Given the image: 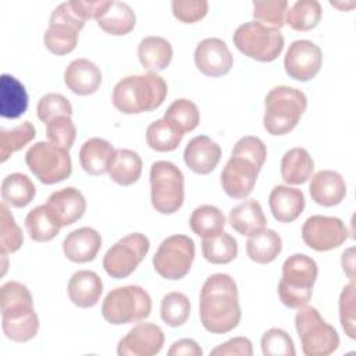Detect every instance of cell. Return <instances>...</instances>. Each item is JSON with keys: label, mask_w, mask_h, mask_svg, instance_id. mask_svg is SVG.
<instances>
[{"label": "cell", "mask_w": 356, "mask_h": 356, "mask_svg": "<svg viewBox=\"0 0 356 356\" xmlns=\"http://www.w3.org/2000/svg\"><path fill=\"white\" fill-rule=\"evenodd\" d=\"M113 0H96V1H85V0H71V6L75 10V13L83 19H92L96 21L108 10Z\"/></svg>", "instance_id": "52"}, {"label": "cell", "mask_w": 356, "mask_h": 356, "mask_svg": "<svg viewBox=\"0 0 356 356\" xmlns=\"http://www.w3.org/2000/svg\"><path fill=\"white\" fill-rule=\"evenodd\" d=\"M191 314V302L182 292H170L164 295L160 306L161 320L170 327H179L186 323Z\"/></svg>", "instance_id": "42"}, {"label": "cell", "mask_w": 356, "mask_h": 356, "mask_svg": "<svg viewBox=\"0 0 356 356\" xmlns=\"http://www.w3.org/2000/svg\"><path fill=\"white\" fill-rule=\"evenodd\" d=\"M184 134L167 118L153 121L146 129V143L156 152H172L175 150Z\"/></svg>", "instance_id": "36"}, {"label": "cell", "mask_w": 356, "mask_h": 356, "mask_svg": "<svg viewBox=\"0 0 356 356\" xmlns=\"http://www.w3.org/2000/svg\"><path fill=\"white\" fill-rule=\"evenodd\" d=\"M67 291L75 306L89 309L99 302L103 293V281L95 271L78 270L71 275Z\"/></svg>", "instance_id": "25"}, {"label": "cell", "mask_w": 356, "mask_h": 356, "mask_svg": "<svg viewBox=\"0 0 356 356\" xmlns=\"http://www.w3.org/2000/svg\"><path fill=\"white\" fill-rule=\"evenodd\" d=\"M25 163L31 172L44 185L61 182L72 172L68 150L51 142L33 143L25 154Z\"/></svg>", "instance_id": "10"}, {"label": "cell", "mask_w": 356, "mask_h": 356, "mask_svg": "<svg viewBox=\"0 0 356 356\" xmlns=\"http://www.w3.org/2000/svg\"><path fill=\"white\" fill-rule=\"evenodd\" d=\"M235 47L256 61H274L284 49V36L280 29L266 26L257 21L239 25L232 36Z\"/></svg>", "instance_id": "9"}, {"label": "cell", "mask_w": 356, "mask_h": 356, "mask_svg": "<svg viewBox=\"0 0 356 356\" xmlns=\"http://www.w3.org/2000/svg\"><path fill=\"white\" fill-rule=\"evenodd\" d=\"M28 108L25 86L13 75L3 74L0 79V114L4 118H18Z\"/></svg>", "instance_id": "27"}, {"label": "cell", "mask_w": 356, "mask_h": 356, "mask_svg": "<svg viewBox=\"0 0 356 356\" xmlns=\"http://www.w3.org/2000/svg\"><path fill=\"white\" fill-rule=\"evenodd\" d=\"M100 248L102 236L90 227L74 229L63 241V252L65 257L74 263L92 261L97 256Z\"/></svg>", "instance_id": "22"}, {"label": "cell", "mask_w": 356, "mask_h": 356, "mask_svg": "<svg viewBox=\"0 0 356 356\" xmlns=\"http://www.w3.org/2000/svg\"><path fill=\"white\" fill-rule=\"evenodd\" d=\"M114 154L113 145L102 138L88 139L79 150V163L89 175H102L107 172Z\"/></svg>", "instance_id": "28"}, {"label": "cell", "mask_w": 356, "mask_h": 356, "mask_svg": "<svg viewBox=\"0 0 356 356\" xmlns=\"http://www.w3.org/2000/svg\"><path fill=\"white\" fill-rule=\"evenodd\" d=\"M231 156H242L245 159H249L259 168H261L266 161V157H267V149H266L264 142L260 138L249 135V136L241 138L235 143V146L231 152Z\"/></svg>", "instance_id": "49"}, {"label": "cell", "mask_w": 356, "mask_h": 356, "mask_svg": "<svg viewBox=\"0 0 356 356\" xmlns=\"http://www.w3.org/2000/svg\"><path fill=\"white\" fill-rule=\"evenodd\" d=\"M288 11L286 0H267V1H253V18L254 21L280 29L285 25Z\"/></svg>", "instance_id": "43"}, {"label": "cell", "mask_w": 356, "mask_h": 356, "mask_svg": "<svg viewBox=\"0 0 356 356\" xmlns=\"http://www.w3.org/2000/svg\"><path fill=\"white\" fill-rule=\"evenodd\" d=\"M313 170V159L303 147H292L281 159V177L289 185L305 184Z\"/></svg>", "instance_id": "31"}, {"label": "cell", "mask_w": 356, "mask_h": 356, "mask_svg": "<svg viewBox=\"0 0 356 356\" xmlns=\"http://www.w3.org/2000/svg\"><path fill=\"white\" fill-rule=\"evenodd\" d=\"M46 206L51 211L58 225L67 227L76 222L86 210L85 196L74 186H67L53 192L47 197Z\"/></svg>", "instance_id": "19"}, {"label": "cell", "mask_w": 356, "mask_h": 356, "mask_svg": "<svg viewBox=\"0 0 356 356\" xmlns=\"http://www.w3.org/2000/svg\"><path fill=\"white\" fill-rule=\"evenodd\" d=\"M189 227L200 238H209L221 232L225 227V216L222 211L211 204H202L196 207L189 218Z\"/></svg>", "instance_id": "38"}, {"label": "cell", "mask_w": 356, "mask_h": 356, "mask_svg": "<svg viewBox=\"0 0 356 356\" xmlns=\"http://www.w3.org/2000/svg\"><path fill=\"white\" fill-rule=\"evenodd\" d=\"M174 17L184 24H193L206 17L209 3L206 0H174L171 3Z\"/></svg>", "instance_id": "50"}, {"label": "cell", "mask_w": 356, "mask_h": 356, "mask_svg": "<svg viewBox=\"0 0 356 356\" xmlns=\"http://www.w3.org/2000/svg\"><path fill=\"white\" fill-rule=\"evenodd\" d=\"M309 192L317 204L332 207L343 200L346 195V184L339 172L321 170L312 177Z\"/></svg>", "instance_id": "21"}, {"label": "cell", "mask_w": 356, "mask_h": 356, "mask_svg": "<svg viewBox=\"0 0 356 356\" xmlns=\"http://www.w3.org/2000/svg\"><path fill=\"white\" fill-rule=\"evenodd\" d=\"M264 356H295V345L289 334L281 328L267 330L260 341Z\"/></svg>", "instance_id": "45"}, {"label": "cell", "mask_w": 356, "mask_h": 356, "mask_svg": "<svg viewBox=\"0 0 356 356\" xmlns=\"http://www.w3.org/2000/svg\"><path fill=\"white\" fill-rule=\"evenodd\" d=\"M210 355L213 356H252L253 355V346L250 339L245 337H235L231 338L229 341L218 345L214 348Z\"/></svg>", "instance_id": "51"}, {"label": "cell", "mask_w": 356, "mask_h": 356, "mask_svg": "<svg viewBox=\"0 0 356 356\" xmlns=\"http://www.w3.org/2000/svg\"><path fill=\"white\" fill-rule=\"evenodd\" d=\"M167 83L157 72L128 75L117 82L111 100L122 114H139L159 108L167 96Z\"/></svg>", "instance_id": "3"}, {"label": "cell", "mask_w": 356, "mask_h": 356, "mask_svg": "<svg viewBox=\"0 0 356 356\" xmlns=\"http://www.w3.org/2000/svg\"><path fill=\"white\" fill-rule=\"evenodd\" d=\"M64 83L72 93L88 96L99 89L102 83V72L93 61L88 58H76L65 68Z\"/></svg>", "instance_id": "23"}, {"label": "cell", "mask_w": 356, "mask_h": 356, "mask_svg": "<svg viewBox=\"0 0 356 356\" xmlns=\"http://www.w3.org/2000/svg\"><path fill=\"white\" fill-rule=\"evenodd\" d=\"M348 228L338 217L312 216L302 227L303 242L317 252H327L341 246L348 239Z\"/></svg>", "instance_id": "14"}, {"label": "cell", "mask_w": 356, "mask_h": 356, "mask_svg": "<svg viewBox=\"0 0 356 356\" xmlns=\"http://www.w3.org/2000/svg\"><path fill=\"white\" fill-rule=\"evenodd\" d=\"M321 6L317 0H298L288 11L285 24L299 32H306L317 26L321 19Z\"/></svg>", "instance_id": "39"}, {"label": "cell", "mask_w": 356, "mask_h": 356, "mask_svg": "<svg viewBox=\"0 0 356 356\" xmlns=\"http://www.w3.org/2000/svg\"><path fill=\"white\" fill-rule=\"evenodd\" d=\"M36 136V129L29 121L11 128L0 131V156L4 163L13 153L25 147Z\"/></svg>", "instance_id": "40"}, {"label": "cell", "mask_w": 356, "mask_h": 356, "mask_svg": "<svg viewBox=\"0 0 356 356\" xmlns=\"http://www.w3.org/2000/svg\"><path fill=\"white\" fill-rule=\"evenodd\" d=\"M136 22V15L129 4L113 1L108 10L97 19V25L110 35L122 36L129 33Z\"/></svg>", "instance_id": "34"}, {"label": "cell", "mask_w": 356, "mask_h": 356, "mask_svg": "<svg viewBox=\"0 0 356 356\" xmlns=\"http://www.w3.org/2000/svg\"><path fill=\"white\" fill-rule=\"evenodd\" d=\"M195 259V243L186 235L165 238L153 256L156 273L165 280H182Z\"/></svg>", "instance_id": "12"}, {"label": "cell", "mask_w": 356, "mask_h": 356, "mask_svg": "<svg viewBox=\"0 0 356 356\" xmlns=\"http://www.w3.org/2000/svg\"><path fill=\"white\" fill-rule=\"evenodd\" d=\"M138 57L142 67L149 72L163 71L171 63L172 47L161 36H146L138 46Z\"/></svg>", "instance_id": "29"}, {"label": "cell", "mask_w": 356, "mask_h": 356, "mask_svg": "<svg viewBox=\"0 0 356 356\" xmlns=\"http://www.w3.org/2000/svg\"><path fill=\"white\" fill-rule=\"evenodd\" d=\"M231 227L241 235L252 236L266 228L267 220L260 203L248 199L231 209L228 216Z\"/></svg>", "instance_id": "26"}, {"label": "cell", "mask_w": 356, "mask_h": 356, "mask_svg": "<svg viewBox=\"0 0 356 356\" xmlns=\"http://www.w3.org/2000/svg\"><path fill=\"white\" fill-rule=\"evenodd\" d=\"M305 195L300 189L277 185L268 196V206L278 222H292L305 210Z\"/></svg>", "instance_id": "24"}, {"label": "cell", "mask_w": 356, "mask_h": 356, "mask_svg": "<svg viewBox=\"0 0 356 356\" xmlns=\"http://www.w3.org/2000/svg\"><path fill=\"white\" fill-rule=\"evenodd\" d=\"M317 263L303 254L295 253L282 264V277L278 282V296L289 309H299L312 299L313 286L317 280Z\"/></svg>", "instance_id": "5"}, {"label": "cell", "mask_w": 356, "mask_h": 356, "mask_svg": "<svg viewBox=\"0 0 356 356\" xmlns=\"http://www.w3.org/2000/svg\"><path fill=\"white\" fill-rule=\"evenodd\" d=\"M282 250V239L274 229H261L249 236L246 242V253L250 260L259 264H267L277 259Z\"/></svg>", "instance_id": "32"}, {"label": "cell", "mask_w": 356, "mask_h": 356, "mask_svg": "<svg viewBox=\"0 0 356 356\" xmlns=\"http://www.w3.org/2000/svg\"><path fill=\"white\" fill-rule=\"evenodd\" d=\"M111 181L121 186L135 184L142 174L140 156L131 149H115L107 170Z\"/></svg>", "instance_id": "30"}, {"label": "cell", "mask_w": 356, "mask_h": 356, "mask_svg": "<svg viewBox=\"0 0 356 356\" xmlns=\"http://www.w3.org/2000/svg\"><path fill=\"white\" fill-rule=\"evenodd\" d=\"M164 118L171 121L185 135L199 125L200 114L193 102L188 99H178L168 106L164 113Z\"/></svg>", "instance_id": "41"}, {"label": "cell", "mask_w": 356, "mask_h": 356, "mask_svg": "<svg viewBox=\"0 0 356 356\" xmlns=\"http://www.w3.org/2000/svg\"><path fill=\"white\" fill-rule=\"evenodd\" d=\"M307 107L306 95L291 86H275L264 99L263 125L270 135H285L300 121Z\"/></svg>", "instance_id": "4"}, {"label": "cell", "mask_w": 356, "mask_h": 356, "mask_svg": "<svg viewBox=\"0 0 356 356\" xmlns=\"http://www.w3.org/2000/svg\"><path fill=\"white\" fill-rule=\"evenodd\" d=\"M241 314L234 278L224 273L210 275L199 298V317L204 330L211 334H227L239 324Z\"/></svg>", "instance_id": "1"}, {"label": "cell", "mask_w": 356, "mask_h": 356, "mask_svg": "<svg viewBox=\"0 0 356 356\" xmlns=\"http://www.w3.org/2000/svg\"><path fill=\"white\" fill-rule=\"evenodd\" d=\"M221 159V147L209 136L199 135L191 139L184 150V161L196 174H210Z\"/></svg>", "instance_id": "20"}, {"label": "cell", "mask_w": 356, "mask_h": 356, "mask_svg": "<svg viewBox=\"0 0 356 356\" xmlns=\"http://www.w3.org/2000/svg\"><path fill=\"white\" fill-rule=\"evenodd\" d=\"M260 170L249 159L231 156L220 177L224 192L232 199L248 197L256 185Z\"/></svg>", "instance_id": "16"}, {"label": "cell", "mask_w": 356, "mask_h": 356, "mask_svg": "<svg viewBox=\"0 0 356 356\" xmlns=\"http://www.w3.org/2000/svg\"><path fill=\"white\" fill-rule=\"evenodd\" d=\"M164 345L163 330L153 323H139L122 337L117 346L120 356H153Z\"/></svg>", "instance_id": "17"}, {"label": "cell", "mask_w": 356, "mask_h": 356, "mask_svg": "<svg viewBox=\"0 0 356 356\" xmlns=\"http://www.w3.org/2000/svg\"><path fill=\"white\" fill-rule=\"evenodd\" d=\"M25 227L29 238L35 242H49L57 236L61 229L46 204L36 206L26 214Z\"/></svg>", "instance_id": "35"}, {"label": "cell", "mask_w": 356, "mask_h": 356, "mask_svg": "<svg viewBox=\"0 0 356 356\" xmlns=\"http://www.w3.org/2000/svg\"><path fill=\"white\" fill-rule=\"evenodd\" d=\"M36 195V188L31 178L21 172L8 174L1 182V199L3 203L11 207L28 206Z\"/></svg>", "instance_id": "33"}, {"label": "cell", "mask_w": 356, "mask_h": 356, "mask_svg": "<svg viewBox=\"0 0 356 356\" xmlns=\"http://www.w3.org/2000/svg\"><path fill=\"white\" fill-rule=\"evenodd\" d=\"M149 248L150 242L146 235L140 232L129 234L117 241L106 252L103 257V267L111 278H127L145 259Z\"/></svg>", "instance_id": "13"}, {"label": "cell", "mask_w": 356, "mask_h": 356, "mask_svg": "<svg viewBox=\"0 0 356 356\" xmlns=\"http://www.w3.org/2000/svg\"><path fill=\"white\" fill-rule=\"evenodd\" d=\"M355 282L350 281L339 295V320L345 334L355 339L356 332V320H355Z\"/></svg>", "instance_id": "48"}, {"label": "cell", "mask_w": 356, "mask_h": 356, "mask_svg": "<svg viewBox=\"0 0 356 356\" xmlns=\"http://www.w3.org/2000/svg\"><path fill=\"white\" fill-rule=\"evenodd\" d=\"M295 328L300 339L302 352L306 356H327L339 346L337 330L325 323L313 306L299 307L295 316Z\"/></svg>", "instance_id": "7"}, {"label": "cell", "mask_w": 356, "mask_h": 356, "mask_svg": "<svg viewBox=\"0 0 356 356\" xmlns=\"http://www.w3.org/2000/svg\"><path fill=\"white\" fill-rule=\"evenodd\" d=\"M195 64L206 76H222L229 72L234 57L227 43L218 38L203 39L195 49Z\"/></svg>", "instance_id": "18"}, {"label": "cell", "mask_w": 356, "mask_h": 356, "mask_svg": "<svg viewBox=\"0 0 356 356\" xmlns=\"http://www.w3.org/2000/svg\"><path fill=\"white\" fill-rule=\"evenodd\" d=\"M83 26L85 21L75 13L71 3L64 1L53 10L43 43L56 56L68 54L76 47L78 33Z\"/></svg>", "instance_id": "11"}, {"label": "cell", "mask_w": 356, "mask_h": 356, "mask_svg": "<svg viewBox=\"0 0 356 356\" xmlns=\"http://www.w3.org/2000/svg\"><path fill=\"white\" fill-rule=\"evenodd\" d=\"M150 200L156 211L172 214L184 203V174L171 161H156L150 167Z\"/></svg>", "instance_id": "8"}, {"label": "cell", "mask_w": 356, "mask_h": 356, "mask_svg": "<svg viewBox=\"0 0 356 356\" xmlns=\"http://www.w3.org/2000/svg\"><path fill=\"white\" fill-rule=\"evenodd\" d=\"M353 248L348 249L346 252H343L342 254V267L343 271L348 274V277L350 278V281L355 280V274H353V268H355V257H353Z\"/></svg>", "instance_id": "54"}, {"label": "cell", "mask_w": 356, "mask_h": 356, "mask_svg": "<svg viewBox=\"0 0 356 356\" xmlns=\"http://www.w3.org/2000/svg\"><path fill=\"white\" fill-rule=\"evenodd\" d=\"M202 254L213 264H228L238 254L236 239L228 232H218L217 235L203 238Z\"/></svg>", "instance_id": "37"}, {"label": "cell", "mask_w": 356, "mask_h": 356, "mask_svg": "<svg viewBox=\"0 0 356 356\" xmlns=\"http://www.w3.org/2000/svg\"><path fill=\"white\" fill-rule=\"evenodd\" d=\"M38 117L42 122L47 124L58 115H72V106L68 99L60 93H47L42 96L36 107Z\"/></svg>", "instance_id": "47"}, {"label": "cell", "mask_w": 356, "mask_h": 356, "mask_svg": "<svg viewBox=\"0 0 356 356\" xmlns=\"http://www.w3.org/2000/svg\"><path fill=\"white\" fill-rule=\"evenodd\" d=\"M46 135L51 143L70 150L76 136V128L70 115H58L46 124Z\"/></svg>", "instance_id": "46"}, {"label": "cell", "mask_w": 356, "mask_h": 356, "mask_svg": "<svg viewBox=\"0 0 356 356\" xmlns=\"http://www.w3.org/2000/svg\"><path fill=\"white\" fill-rule=\"evenodd\" d=\"M150 295L138 285H125L111 289L102 305L103 318L113 324L138 323L150 316Z\"/></svg>", "instance_id": "6"}, {"label": "cell", "mask_w": 356, "mask_h": 356, "mask_svg": "<svg viewBox=\"0 0 356 356\" xmlns=\"http://www.w3.org/2000/svg\"><path fill=\"white\" fill-rule=\"evenodd\" d=\"M1 328L14 342H28L39 331V318L33 309L29 289L18 282L8 281L1 286Z\"/></svg>", "instance_id": "2"}, {"label": "cell", "mask_w": 356, "mask_h": 356, "mask_svg": "<svg viewBox=\"0 0 356 356\" xmlns=\"http://www.w3.org/2000/svg\"><path fill=\"white\" fill-rule=\"evenodd\" d=\"M323 64L321 49L306 39L295 40L289 44L285 58L284 68L285 72L296 81L307 82L313 79Z\"/></svg>", "instance_id": "15"}, {"label": "cell", "mask_w": 356, "mask_h": 356, "mask_svg": "<svg viewBox=\"0 0 356 356\" xmlns=\"http://www.w3.org/2000/svg\"><path fill=\"white\" fill-rule=\"evenodd\" d=\"M0 245H1V253H14L17 252L24 242L22 231L17 225L14 216L10 213L6 203L0 207Z\"/></svg>", "instance_id": "44"}, {"label": "cell", "mask_w": 356, "mask_h": 356, "mask_svg": "<svg viewBox=\"0 0 356 356\" xmlns=\"http://www.w3.org/2000/svg\"><path fill=\"white\" fill-rule=\"evenodd\" d=\"M168 355L170 356H202L203 350L196 341L191 338H182L175 341L171 345Z\"/></svg>", "instance_id": "53"}]
</instances>
